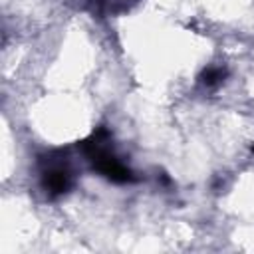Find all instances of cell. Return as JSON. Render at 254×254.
<instances>
[{
	"label": "cell",
	"instance_id": "obj_1",
	"mask_svg": "<svg viewBox=\"0 0 254 254\" xmlns=\"http://www.w3.org/2000/svg\"><path fill=\"white\" fill-rule=\"evenodd\" d=\"M44 187L54 196L65 192L67 187H69V175H67V171L64 167H52V169H48L46 171V177H44Z\"/></svg>",
	"mask_w": 254,
	"mask_h": 254
},
{
	"label": "cell",
	"instance_id": "obj_2",
	"mask_svg": "<svg viewBox=\"0 0 254 254\" xmlns=\"http://www.w3.org/2000/svg\"><path fill=\"white\" fill-rule=\"evenodd\" d=\"M224 75H226L224 67L212 65V67H206V69L202 71L200 81H202V85H206V87H214V85H218V83L224 79Z\"/></svg>",
	"mask_w": 254,
	"mask_h": 254
}]
</instances>
